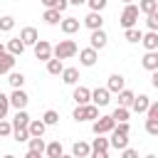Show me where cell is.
<instances>
[{
  "label": "cell",
  "instance_id": "obj_1",
  "mask_svg": "<svg viewBox=\"0 0 158 158\" xmlns=\"http://www.w3.org/2000/svg\"><path fill=\"white\" fill-rule=\"evenodd\" d=\"M128 133H131V126H128V121H118L114 128H111V138H109V143H111V148H116V151H121V148H126L128 146Z\"/></svg>",
  "mask_w": 158,
  "mask_h": 158
},
{
  "label": "cell",
  "instance_id": "obj_2",
  "mask_svg": "<svg viewBox=\"0 0 158 158\" xmlns=\"http://www.w3.org/2000/svg\"><path fill=\"white\" fill-rule=\"evenodd\" d=\"M72 118H74L77 123H81V121H94V118H99V106L91 104V101H89V104H77Z\"/></svg>",
  "mask_w": 158,
  "mask_h": 158
},
{
  "label": "cell",
  "instance_id": "obj_3",
  "mask_svg": "<svg viewBox=\"0 0 158 158\" xmlns=\"http://www.w3.org/2000/svg\"><path fill=\"white\" fill-rule=\"evenodd\" d=\"M77 52H79V47H77L74 40H59V42L52 47V54L59 57V59H69V57H74Z\"/></svg>",
  "mask_w": 158,
  "mask_h": 158
},
{
  "label": "cell",
  "instance_id": "obj_4",
  "mask_svg": "<svg viewBox=\"0 0 158 158\" xmlns=\"http://www.w3.org/2000/svg\"><path fill=\"white\" fill-rule=\"evenodd\" d=\"M138 15H141V10H138V5H133V2H128L126 7H123V12H121V17H118V25L126 30V27H133L136 22H138Z\"/></svg>",
  "mask_w": 158,
  "mask_h": 158
},
{
  "label": "cell",
  "instance_id": "obj_5",
  "mask_svg": "<svg viewBox=\"0 0 158 158\" xmlns=\"http://www.w3.org/2000/svg\"><path fill=\"white\" fill-rule=\"evenodd\" d=\"M114 126H116V121H114L111 114H109V116H99V118L91 121V131H94V136H99V133H111Z\"/></svg>",
  "mask_w": 158,
  "mask_h": 158
},
{
  "label": "cell",
  "instance_id": "obj_6",
  "mask_svg": "<svg viewBox=\"0 0 158 158\" xmlns=\"http://www.w3.org/2000/svg\"><path fill=\"white\" fill-rule=\"evenodd\" d=\"M44 148H47V143H44L42 136H30V141H27V156L25 158H40V156H44Z\"/></svg>",
  "mask_w": 158,
  "mask_h": 158
},
{
  "label": "cell",
  "instance_id": "obj_7",
  "mask_svg": "<svg viewBox=\"0 0 158 158\" xmlns=\"http://www.w3.org/2000/svg\"><path fill=\"white\" fill-rule=\"evenodd\" d=\"M109 151H111L109 138H104V133H99V136L94 138V143H91V156H94V158H106Z\"/></svg>",
  "mask_w": 158,
  "mask_h": 158
},
{
  "label": "cell",
  "instance_id": "obj_8",
  "mask_svg": "<svg viewBox=\"0 0 158 158\" xmlns=\"http://www.w3.org/2000/svg\"><path fill=\"white\" fill-rule=\"evenodd\" d=\"M106 44H109V35L104 32V27H99V30H91L89 47H94V49H104Z\"/></svg>",
  "mask_w": 158,
  "mask_h": 158
},
{
  "label": "cell",
  "instance_id": "obj_9",
  "mask_svg": "<svg viewBox=\"0 0 158 158\" xmlns=\"http://www.w3.org/2000/svg\"><path fill=\"white\" fill-rule=\"evenodd\" d=\"M32 49H35V57H37L40 62H47V59L52 57V44H49L47 40H37V42L32 44Z\"/></svg>",
  "mask_w": 158,
  "mask_h": 158
},
{
  "label": "cell",
  "instance_id": "obj_10",
  "mask_svg": "<svg viewBox=\"0 0 158 158\" xmlns=\"http://www.w3.org/2000/svg\"><path fill=\"white\" fill-rule=\"evenodd\" d=\"M96 59H99V49H94V47L79 49V64H81V67H94Z\"/></svg>",
  "mask_w": 158,
  "mask_h": 158
},
{
  "label": "cell",
  "instance_id": "obj_11",
  "mask_svg": "<svg viewBox=\"0 0 158 158\" xmlns=\"http://www.w3.org/2000/svg\"><path fill=\"white\" fill-rule=\"evenodd\" d=\"M109 101H111V91H109L106 86H96V89L91 91V104H96L99 109H101V106H109Z\"/></svg>",
  "mask_w": 158,
  "mask_h": 158
},
{
  "label": "cell",
  "instance_id": "obj_12",
  "mask_svg": "<svg viewBox=\"0 0 158 158\" xmlns=\"http://www.w3.org/2000/svg\"><path fill=\"white\" fill-rule=\"evenodd\" d=\"M27 101H30V96H27L22 89H12V94H10V106H15V109H27Z\"/></svg>",
  "mask_w": 158,
  "mask_h": 158
},
{
  "label": "cell",
  "instance_id": "obj_13",
  "mask_svg": "<svg viewBox=\"0 0 158 158\" xmlns=\"http://www.w3.org/2000/svg\"><path fill=\"white\" fill-rule=\"evenodd\" d=\"M15 62H17V57H15V54H10L7 49H5V52H0V74H10V72H12V67H15Z\"/></svg>",
  "mask_w": 158,
  "mask_h": 158
},
{
  "label": "cell",
  "instance_id": "obj_14",
  "mask_svg": "<svg viewBox=\"0 0 158 158\" xmlns=\"http://www.w3.org/2000/svg\"><path fill=\"white\" fill-rule=\"evenodd\" d=\"M141 64H143V69H148V72L158 69V49H146V54H143Z\"/></svg>",
  "mask_w": 158,
  "mask_h": 158
},
{
  "label": "cell",
  "instance_id": "obj_15",
  "mask_svg": "<svg viewBox=\"0 0 158 158\" xmlns=\"http://www.w3.org/2000/svg\"><path fill=\"white\" fill-rule=\"evenodd\" d=\"M84 25H86L89 30H99V27H104V17H101V12L89 10V15L84 17Z\"/></svg>",
  "mask_w": 158,
  "mask_h": 158
},
{
  "label": "cell",
  "instance_id": "obj_16",
  "mask_svg": "<svg viewBox=\"0 0 158 158\" xmlns=\"http://www.w3.org/2000/svg\"><path fill=\"white\" fill-rule=\"evenodd\" d=\"M72 99H74L77 104H89V101H91V89L74 84V94H72Z\"/></svg>",
  "mask_w": 158,
  "mask_h": 158
},
{
  "label": "cell",
  "instance_id": "obj_17",
  "mask_svg": "<svg viewBox=\"0 0 158 158\" xmlns=\"http://www.w3.org/2000/svg\"><path fill=\"white\" fill-rule=\"evenodd\" d=\"M148 104H151V99L146 96V94H138V96H133V101H131V111H136V114H146V109H148Z\"/></svg>",
  "mask_w": 158,
  "mask_h": 158
},
{
  "label": "cell",
  "instance_id": "obj_18",
  "mask_svg": "<svg viewBox=\"0 0 158 158\" xmlns=\"http://www.w3.org/2000/svg\"><path fill=\"white\" fill-rule=\"evenodd\" d=\"M79 20L77 17H62V22H59V27H62V32L64 35H74V32H79Z\"/></svg>",
  "mask_w": 158,
  "mask_h": 158
},
{
  "label": "cell",
  "instance_id": "obj_19",
  "mask_svg": "<svg viewBox=\"0 0 158 158\" xmlns=\"http://www.w3.org/2000/svg\"><path fill=\"white\" fill-rule=\"evenodd\" d=\"M20 40L25 42V47H32V44L40 40V35H37L35 27H22V30H20Z\"/></svg>",
  "mask_w": 158,
  "mask_h": 158
},
{
  "label": "cell",
  "instance_id": "obj_20",
  "mask_svg": "<svg viewBox=\"0 0 158 158\" xmlns=\"http://www.w3.org/2000/svg\"><path fill=\"white\" fill-rule=\"evenodd\" d=\"M59 77H62V81H64V84H69V86H74V84L79 81V69H77V67H64Z\"/></svg>",
  "mask_w": 158,
  "mask_h": 158
},
{
  "label": "cell",
  "instance_id": "obj_21",
  "mask_svg": "<svg viewBox=\"0 0 158 158\" xmlns=\"http://www.w3.org/2000/svg\"><path fill=\"white\" fill-rule=\"evenodd\" d=\"M123 86H126V79H123V74H111V77H109V84H106V89H109L111 94H118Z\"/></svg>",
  "mask_w": 158,
  "mask_h": 158
},
{
  "label": "cell",
  "instance_id": "obj_22",
  "mask_svg": "<svg viewBox=\"0 0 158 158\" xmlns=\"http://www.w3.org/2000/svg\"><path fill=\"white\" fill-rule=\"evenodd\" d=\"M42 20H44L47 25H52V27H54V25H59V22H62V12H59L57 7H44Z\"/></svg>",
  "mask_w": 158,
  "mask_h": 158
},
{
  "label": "cell",
  "instance_id": "obj_23",
  "mask_svg": "<svg viewBox=\"0 0 158 158\" xmlns=\"http://www.w3.org/2000/svg\"><path fill=\"white\" fill-rule=\"evenodd\" d=\"M44 64H47V74H52V77H59V74H62V69H64L62 59H59V57H54V54H52Z\"/></svg>",
  "mask_w": 158,
  "mask_h": 158
},
{
  "label": "cell",
  "instance_id": "obj_24",
  "mask_svg": "<svg viewBox=\"0 0 158 158\" xmlns=\"http://www.w3.org/2000/svg\"><path fill=\"white\" fill-rule=\"evenodd\" d=\"M27 131H30V136H44V131H47V123H44L42 118H30V123H27Z\"/></svg>",
  "mask_w": 158,
  "mask_h": 158
},
{
  "label": "cell",
  "instance_id": "obj_25",
  "mask_svg": "<svg viewBox=\"0 0 158 158\" xmlns=\"http://www.w3.org/2000/svg\"><path fill=\"white\" fill-rule=\"evenodd\" d=\"M141 44H143L146 49H158V32H156V30H148V32H143V37H141Z\"/></svg>",
  "mask_w": 158,
  "mask_h": 158
},
{
  "label": "cell",
  "instance_id": "obj_26",
  "mask_svg": "<svg viewBox=\"0 0 158 158\" xmlns=\"http://www.w3.org/2000/svg\"><path fill=\"white\" fill-rule=\"evenodd\" d=\"M5 49H7L10 54H15V57H20V54L25 52V42H22L20 37H12V40H7V44H5Z\"/></svg>",
  "mask_w": 158,
  "mask_h": 158
},
{
  "label": "cell",
  "instance_id": "obj_27",
  "mask_svg": "<svg viewBox=\"0 0 158 158\" xmlns=\"http://www.w3.org/2000/svg\"><path fill=\"white\" fill-rule=\"evenodd\" d=\"M72 156H74V158H86V156H91V146L84 143V141H77V143L72 146Z\"/></svg>",
  "mask_w": 158,
  "mask_h": 158
},
{
  "label": "cell",
  "instance_id": "obj_28",
  "mask_svg": "<svg viewBox=\"0 0 158 158\" xmlns=\"http://www.w3.org/2000/svg\"><path fill=\"white\" fill-rule=\"evenodd\" d=\"M141 37H143V32H141V30H138L136 25H133V27H126V30H123V40H126V42H131V44L141 42Z\"/></svg>",
  "mask_w": 158,
  "mask_h": 158
},
{
  "label": "cell",
  "instance_id": "obj_29",
  "mask_svg": "<svg viewBox=\"0 0 158 158\" xmlns=\"http://www.w3.org/2000/svg\"><path fill=\"white\" fill-rule=\"evenodd\" d=\"M27 123H30L27 109H17V114H15V118H12V128H22V126H27Z\"/></svg>",
  "mask_w": 158,
  "mask_h": 158
},
{
  "label": "cell",
  "instance_id": "obj_30",
  "mask_svg": "<svg viewBox=\"0 0 158 158\" xmlns=\"http://www.w3.org/2000/svg\"><path fill=\"white\" fill-rule=\"evenodd\" d=\"M62 153H64V148H62L59 141H52V143H47V148H44V156H47V158H62Z\"/></svg>",
  "mask_w": 158,
  "mask_h": 158
},
{
  "label": "cell",
  "instance_id": "obj_31",
  "mask_svg": "<svg viewBox=\"0 0 158 158\" xmlns=\"http://www.w3.org/2000/svg\"><path fill=\"white\" fill-rule=\"evenodd\" d=\"M7 81H10L12 89H22V86H25V74H22V72H10V74H7Z\"/></svg>",
  "mask_w": 158,
  "mask_h": 158
},
{
  "label": "cell",
  "instance_id": "obj_32",
  "mask_svg": "<svg viewBox=\"0 0 158 158\" xmlns=\"http://www.w3.org/2000/svg\"><path fill=\"white\" fill-rule=\"evenodd\" d=\"M133 96H136V94H133L131 89H126V86H123V89L118 91V106H131Z\"/></svg>",
  "mask_w": 158,
  "mask_h": 158
},
{
  "label": "cell",
  "instance_id": "obj_33",
  "mask_svg": "<svg viewBox=\"0 0 158 158\" xmlns=\"http://www.w3.org/2000/svg\"><path fill=\"white\" fill-rule=\"evenodd\" d=\"M111 116H114V121H116V123H118V121H128V116H131V109H128V106H116Z\"/></svg>",
  "mask_w": 158,
  "mask_h": 158
},
{
  "label": "cell",
  "instance_id": "obj_34",
  "mask_svg": "<svg viewBox=\"0 0 158 158\" xmlns=\"http://www.w3.org/2000/svg\"><path fill=\"white\" fill-rule=\"evenodd\" d=\"M42 121H44L47 126H57V123H59V114H57L54 109H47V111L42 114Z\"/></svg>",
  "mask_w": 158,
  "mask_h": 158
},
{
  "label": "cell",
  "instance_id": "obj_35",
  "mask_svg": "<svg viewBox=\"0 0 158 158\" xmlns=\"http://www.w3.org/2000/svg\"><path fill=\"white\" fill-rule=\"evenodd\" d=\"M12 138H15L17 143H27V141H30V131H27V126H22V128H12Z\"/></svg>",
  "mask_w": 158,
  "mask_h": 158
},
{
  "label": "cell",
  "instance_id": "obj_36",
  "mask_svg": "<svg viewBox=\"0 0 158 158\" xmlns=\"http://www.w3.org/2000/svg\"><path fill=\"white\" fill-rule=\"evenodd\" d=\"M138 10H141L143 15L156 12V10H158V0H141V2H138Z\"/></svg>",
  "mask_w": 158,
  "mask_h": 158
},
{
  "label": "cell",
  "instance_id": "obj_37",
  "mask_svg": "<svg viewBox=\"0 0 158 158\" xmlns=\"http://www.w3.org/2000/svg\"><path fill=\"white\" fill-rule=\"evenodd\" d=\"M12 27H15V17H12V15L0 17V32H10Z\"/></svg>",
  "mask_w": 158,
  "mask_h": 158
},
{
  "label": "cell",
  "instance_id": "obj_38",
  "mask_svg": "<svg viewBox=\"0 0 158 158\" xmlns=\"http://www.w3.org/2000/svg\"><path fill=\"white\" fill-rule=\"evenodd\" d=\"M7 111H10V96L0 91V118H5V116H7Z\"/></svg>",
  "mask_w": 158,
  "mask_h": 158
},
{
  "label": "cell",
  "instance_id": "obj_39",
  "mask_svg": "<svg viewBox=\"0 0 158 158\" xmlns=\"http://www.w3.org/2000/svg\"><path fill=\"white\" fill-rule=\"evenodd\" d=\"M86 5H89V10L104 12V10H106V5H109V0H86Z\"/></svg>",
  "mask_w": 158,
  "mask_h": 158
},
{
  "label": "cell",
  "instance_id": "obj_40",
  "mask_svg": "<svg viewBox=\"0 0 158 158\" xmlns=\"http://www.w3.org/2000/svg\"><path fill=\"white\" fill-rule=\"evenodd\" d=\"M146 133L158 136V118H146Z\"/></svg>",
  "mask_w": 158,
  "mask_h": 158
},
{
  "label": "cell",
  "instance_id": "obj_41",
  "mask_svg": "<svg viewBox=\"0 0 158 158\" xmlns=\"http://www.w3.org/2000/svg\"><path fill=\"white\" fill-rule=\"evenodd\" d=\"M146 25H148V30H156V32H158V10L146 15Z\"/></svg>",
  "mask_w": 158,
  "mask_h": 158
},
{
  "label": "cell",
  "instance_id": "obj_42",
  "mask_svg": "<svg viewBox=\"0 0 158 158\" xmlns=\"http://www.w3.org/2000/svg\"><path fill=\"white\" fill-rule=\"evenodd\" d=\"M5 136H12V123L0 118V138H5Z\"/></svg>",
  "mask_w": 158,
  "mask_h": 158
},
{
  "label": "cell",
  "instance_id": "obj_43",
  "mask_svg": "<svg viewBox=\"0 0 158 158\" xmlns=\"http://www.w3.org/2000/svg\"><path fill=\"white\" fill-rule=\"evenodd\" d=\"M146 116H148V118H158V101H151V104H148Z\"/></svg>",
  "mask_w": 158,
  "mask_h": 158
},
{
  "label": "cell",
  "instance_id": "obj_44",
  "mask_svg": "<svg viewBox=\"0 0 158 158\" xmlns=\"http://www.w3.org/2000/svg\"><path fill=\"white\" fill-rule=\"evenodd\" d=\"M121 156H123V158H136V156H138V151H133V148H128V146H126V148H121Z\"/></svg>",
  "mask_w": 158,
  "mask_h": 158
},
{
  "label": "cell",
  "instance_id": "obj_45",
  "mask_svg": "<svg viewBox=\"0 0 158 158\" xmlns=\"http://www.w3.org/2000/svg\"><path fill=\"white\" fill-rule=\"evenodd\" d=\"M54 7H57L59 12H64V10L69 7V0H57V5H54Z\"/></svg>",
  "mask_w": 158,
  "mask_h": 158
},
{
  "label": "cell",
  "instance_id": "obj_46",
  "mask_svg": "<svg viewBox=\"0 0 158 158\" xmlns=\"http://www.w3.org/2000/svg\"><path fill=\"white\" fill-rule=\"evenodd\" d=\"M151 86H153V89H158V69H153V72H151Z\"/></svg>",
  "mask_w": 158,
  "mask_h": 158
},
{
  "label": "cell",
  "instance_id": "obj_47",
  "mask_svg": "<svg viewBox=\"0 0 158 158\" xmlns=\"http://www.w3.org/2000/svg\"><path fill=\"white\" fill-rule=\"evenodd\" d=\"M40 2H42L44 7H54V5H57V0H40Z\"/></svg>",
  "mask_w": 158,
  "mask_h": 158
},
{
  "label": "cell",
  "instance_id": "obj_48",
  "mask_svg": "<svg viewBox=\"0 0 158 158\" xmlns=\"http://www.w3.org/2000/svg\"><path fill=\"white\" fill-rule=\"evenodd\" d=\"M69 5H77L79 7V5H86V0H69Z\"/></svg>",
  "mask_w": 158,
  "mask_h": 158
},
{
  "label": "cell",
  "instance_id": "obj_49",
  "mask_svg": "<svg viewBox=\"0 0 158 158\" xmlns=\"http://www.w3.org/2000/svg\"><path fill=\"white\" fill-rule=\"evenodd\" d=\"M0 52H5V44H2V42H0Z\"/></svg>",
  "mask_w": 158,
  "mask_h": 158
},
{
  "label": "cell",
  "instance_id": "obj_50",
  "mask_svg": "<svg viewBox=\"0 0 158 158\" xmlns=\"http://www.w3.org/2000/svg\"><path fill=\"white\" fill-rule=\"evenodd\" d=\"M121 2H126V5H128V2H133V0H121Z\"/></svg>",
  "mask_w": 158,
  "mask_h": 158
}]
</instances>
